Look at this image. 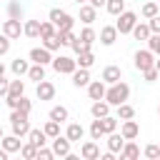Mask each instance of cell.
<instances>
[{
    "mask_svg": "<svg viewBox=\"0 0 160 160\" xmlns=\"http://www.w3.org/2000/svg\"><path fill=\"white\" fill-rule=\"evenodd\" d=\"M128 98H130V85H128V82H122V80L112 82V85L108 88V92H105V100L110 102V108H118V105H122Z\"/></svg>",
    "mask_w": 160,
    "mask_h": 160,
    "instance_id": "cell-1",
    "label": "cell"
},
{
    "mask_svg": "<svg viewBox=\"0 0 160 160\" xmlns=\"http://www.w3.org/2000/svg\"><path fill=\"white\" fill-rule=\"evenodd\" d=\"M52 70L58 72V75H72L75 70H78V60L75 58H70V55H58V58H52Z\"/></svg>",
    "mask_w": 160,
    "mask_h": 160,
    "instance_id": "cell-2",
    "label": "cell"
},
{
    "mask_svg": "<svg viewBox=\"0 0 160 160\" xmlns=\"http://www.w3.org/2000/svg\"><path fill=\"white\" fill-rule=\"evenodd\" d=\"M138 25V15L135 12H130V10H122L120 15H118V22H115V28H118V32L120 35H128V32H132V28Z\"/></svg>",
    "mask_w": 160,
    "mask_h": 160,
    "instance_id": "cell-3",
    "label": "cell"
},
{
    "mask_svg": "<svg viewBox=\"0 0 160 160\" xmlns=\"http://www.w3.org/2000/svg\"><path fill=\"white\" fill-rule=\"evenodd\" d=\"M50 20L55 22L58 30H72V25H75L72 15H68V12L60 10V8H52V10H50Z\"/></svg>",
    "mask_w": 160,
    "mask_h": 160,
    "instance_id": "cell-4",
    "label": "cell"
},
{
    "mask_svg": "<svg viewBox=\"0 0 160 160\" xmlns=\"http://www.w3.org/2000/svg\"><path fill=\"white\" fill-rule=\"evenodd\" d=\"M135 68L140 70V72H145V70H150V68H155V52L148 48V50H138L135 52Z\"/></svg>",
    "mask_w": 160,
    "mask_h": 160,
    "instance_id": "cell-5",
    "label": "cell"
},
{
    "mask_svg": "<svg viewBox=\"0 0 160 160\" xmlns=\"http://www.w3.org/2000/svg\"><path fill=\"white\" fill-rule=\"evenodd\" d=\"M2 32H5L10 40H18V38L22 35V25H20V20H18V18H8V20L2 22Z\"/></svg>",
    "mask_w": 160,
    "mask_h": 160,
    "instance_id": "cell-6",
    "label": "cell"
},
{
    "mask_svg": "<svg viewBox=\"0 0 160 160\" xmlns=\"http://www.w3.org/2000/svg\"><path fill=\"white\" fill-rule=\"evenodd\" d=\"M70 140H68V135H58V138H52V152L58 155V158H68L70 155Z\"/></svg>",
    "mask_w": 160,
    "mask_h": 160,
    "instance_id": "cell-7",
    "label": "cell"
},
{
    "mask_svg": "<svg viewBox=\"0 0 160 160\" xmlns=\"http://www.w3.org/2000/svg\"><path fill=\"white\" fill-rule=\"evenodd\" d=\"M105 85H108L105 80H90V85H88V95H90V100H105V92H108Z\"/></svg>",
    "mask_w": 160,
    "mask_h": 160,
    "instance_id": "cell-8",
    "label": "cell"
},
{
    "mask_svg": "<svg viewBox=\"0 0 160 160\" xmlns=\"http://www.w3.org/2000/svg\"><path fill=\"white\" fill-rule=\"evenodd\" d=\"M30 60L32 62H40V65H48V62H52V52L42 45V48H32L30 50Z\"/></svg>",
    "mask_w": 160,
    "mask_h": 160,
    "instance_id": "cell-9",
    "label": "cell"
},
{
    "mask_svg": "<svg viewBox=\"0 0 160 160\" xmlns=\"http://www.w3.org/2000/svg\"><path fill=\"white\" fill-rule=\"evenodd\" d=\"M80 155H82L85 160H100V148H98V142H95V140L82 142V145H80Z\"/></svg>",
    "mask_w": 160,
    "mask_h": 160,
    "instance_id": "cell-10",
    "label": "cell"
},
{
    "mask_svg": "<svg viewBox=\"0 0 160 160\" xmlns=\"http://www.w3.org/2000/svg\"><path fill=\"white\" fill-rule=\"evenodd\" d=\"M120 132H122V138H125V140H135V138L140 135V125H138L132 118H130V120H122Z\"/></svg>",
    "mask_w": 160,
    "mask_h": 160,
    "instance_id": "cell-11",
    "label": "cell"
},
{
    "mask_svg": "<svg viewBox=\"0 0 160 160\" xmlns=\"http://www.w3.org/2000/svg\"><path fill=\"white\" fill-rule=\"evenodd\" d=\"M55 98V85L50 80H40L38 82V100H52Z\"/></svg>",
    "mask_w": 160,
    "mask_h": 160,
    "instance_id": "cell-12",
    "label": "cell"
},
{
    "mask_svg": "<svg viewBox=\"0 0 160 160\" xmlns=\"http://www.w3.org/2000/svg\"><path fill=\"white\" fill-rule=\"evenodd\" d=\"M0 148H5L8 152H20L22 142H20V138L12 132V135H2V140H0Z\"/></svg>",
    "mask_w": 160,
    "mask_h": 160,
    "instance_id": "cell-13",
    "label": "cell"
},
{
    "mask_svg": "<svg viewBox=\"0 0 160 160\" xmlns=\"http://www.w3.org/2000/svg\"><path fill=\"white\" fill-rule=\"evenodd\" d=\"M80 20H82L85 25H92V22L98 20V8H92L90 2H88V5L82 2V5H80Z\"/></svg>",
    "mask_w": 160,
    "mask_h": 160,
    "instance_id": "cell-14",
    "label": "cell"
},
{
    "mask_svg": "<svg viewBox=\"0 0 160 160\" xmlns=\"http://www.w3.org/2000/svg\"><path fill=\"white\" fill-rule=\"evenodd\" d=\"M115 40H118V28H115V25H105V28H100V42H102V45L110 48Z\"/></svg>",
    "mask_w": 160,
    "mask_h": 160,
    "instance_id": "cell-15",
    "label": "cell"
},
{
    "mask_svg": "<svg viewBox=\"0 0 160 160\" xmlns=\"http://www.w3.org/2000/svg\"><path fill=\"white\" fill-rule=\"evenodd\" d=\"M102 80H105L108 85H112V82L122 80V70H120L118 65H108V68L102 70Z\"/></svg>",
    "mask_w": 160,
    "mask_h": 160,
    "instance_id": "cell-16",
    "label": "cell"
},
{
    "mask_svg": "<svg viewBox=\"0 0 160 160\" xmlns=\"http://www.w3.org/2000/svg\"><path fill=\"white\" fill-rule=\"evenodd\" d=\"M72 85H75V88H88V85H90V72H88V68H78V70L72 72Z\"/></svg>",
    "mask_w": 160,
    "mask_h": 160,
    "instance_id": "cell-17",
    "label": "cell"
},
{
    "mask_svg": "<svg viewBox=\"0 0 160 160\" xmlns=\"http://www.w3.org/2000/svg\"><path fill=\"white\" fill-rule=\"evenodd\" d=\"M90 112H92V118H105V115H110V102L108 100H92Z\"/></svg>",
    "mask_w": 160,
    "mask_h": 160,
    "instance_id": "cell-18",
    "label": "cell"
},
{
    "mask_svg": "<svg viewBox=\"0 0 160 160\" xmlns=\"http://www.w3.org/2000/svg\"><path fill=\"white\" fill-rule=\"evenodd\" d=\"M65 135H68V140H70V142H80V140H82V135H85V128H82L80 122H70V125H68V130H65Z\"/></svg>",
    "mask_w": 160,
    "mask_h": 160,
    "instance_id": "cell-19",
    "label": "cell"
},
{
    "mask_svg": "<svg viewBox=\"0 0 160 160\" xmlns=\"http://www.w3.org/2000/svg\"><path fill=\"white\" fill-rule=\"evenodd\" d=\"M122 145H125L122 132H108V150H110V152H120Z\"/></svg>",
    "mask_w": 160,
    "mask_h": 160,
    "instance_id": "cell-20",
    "label": "cell"
},
{
    "mask_svg": "<svg viewBox=\"0 0 160 160\" xmlns=\"http://www.w3.org/2000/svg\"><path fill=\"white\" fill-rule=\"evenodd\" d=\"M120 158H122V160H135V158H140V148H138L132 140H125V145H122V150H120Z\"/></svg>",
    "mask_w": 160,
    "mask_h": 160,
    "instance_id": "cell-21",
    "label": "cell"
},
{
    "mask_svg": "<svg viewBox=\"0 0 160 160\" xmlns=\"http://www.w3.org/2000/svg\"><path fill=\"white\" fill-rule=\"evenodd\" d=\"M28 140H30L32 145H38V148H42V145L48 142V135H45V130H40V128H32V130L28 132Z\"/></svg>",
    "mask_w": 160,
    "mask_h": 160,
    "instance_id": "cell-22",
    "label": "cell"
},
{
    "mask_svg": "<svg viewBox=\"0 0 160 160\" xmlns=\"http://www.w3.org/2000/svg\"><path fill=\"white\" fill-rule=\"evenodd\" d=\"M50 120H58V122H65L68 118H70V112H68V108L65 105H55V108H50V115H48Z\"/></svg>",
    "mask_w": 160,
    "mask_h": 160,
    "instance_id": "cell-23",
    "label": "cell"
},
{
    "mask_svg": "<svg viewBox=\"0 0 160 160\" xmlns=\"http://www.w3.org/2000/svg\"><path fill=\"white\" fill-rule=\"evenodd\" d=\"M22 35L28 38H40V20H28L22 25Z\"/></svg>",
    "mask_w": 160,
    "mask_h": 160,
    "instance_id": "cell-24",
    "label": "cell"
},
{
    "mask_svg": "<svg viewBox=\"0 0 160 160\" xmlns=\"http://www.w3.org/2000/svg\"><path fill=\"white\" fill-rule=\"evenodd\" d=\"M10 70L20 78V75H28V70H30V62L28 60H22V58H15L12 60V65H10Z\"/></svg>",
    "mask_w": 160,
    "mask_h": 160,
    "instance_id": "cell-25",
    "label": "cell"
},
{
    "mask_svg": "<svg viewBox=\"0 0 160 160\" xmlns=\"http://www.w3.org/2000/svg\"><path fill=\"white\" fill-rule=\"evenodd\" d=\"M28 78H30V80H35V82L45 80V65H40V62H32V65H30V70H28Z\"/></svg>",
    "mask_w": 160,
    "mask_h": 160,
    "instance_id": "cell-26",
    "label": "cell"
},
{
    "mask_svg": "<svg viewBox=\"0 0 160 160\" xmlns=\"http://www.w3.org/2000/svg\"><path fill=\"white\" fill-rule=\"evenodd\" d=\"M32 128H30V120L25 118V120H18V122H12V132L18 135V138H28V132H30Z\"/></svg>",
    "mask_w": 160,
    "mask_h": 160,
    "instance_id": "cell-27",
    "label": "cell"
},
{
    "mask_svg": "<svg viewBox=\"0 0 160 160\" xmlns=\"http://www.w3.org/2000/svg\"><path fill=\"white\" fill-rule=\"evenodd\" d=\"M152 32H150V25H145V22H138L135 28H132V38L135 40H148Z\"/></svg>",
    "mask_w": 160,
    "mask_h": 160,
    "instance_id": "cell-28",
    "label": "cell"
},
{
    "mask_svg": "<svg viewBox=\"0 0 160 160\" xmlns=\"http://www.w3.org/2000/svg\"><path fill=\"white\" fill-rule=\"evenodd\" d=\"M8 95L10 98H20V95H25V82L18 78V80H10V90H8Z\"/></svg>",
    "mask_w": 160,
    "mask_h": 160,
    "instance_id": "cell-29",
    "label": "cell"
},
{
    "mask_svg": "<svg viewBox=\"0 0 160 160\" xmlns=\"http://www.w3.org/2000/svg\"><path fill=\"white\" fill-rule=\"evenodd\" d=\"M75 60H78V68H88V70H90V68H92V62H95V55L88 50V52H80Z\"/></svg>",
    "mask_w": 160,
    "mask_h": 160,
    "instance_id": "cell-30",
    "label": "cell"
},
{
    "mask_svg": "<svg viewBox=\"0 0 160 160\" xmlns=\"http://www.w3.org/2000/svg\"><path fill=\"white\" fill-rule=\"evenodd\" d=\"M130 118H135V108L128 105V102L118 105V120H130Z\"/></svg>",
    "mask_w": 160,
    "mask_h": 160,
    "instance_id": "cell-31",
    "label": "cell"
},
{
    "mask_svg": "<svg viewBox=\"0 0 160 160\" xmlns=\"http://www.w3.org/2000/svg\"><path fill=\"white\" fill-rule=\"evenodd\" d=\"M60 125H62V122H58V120H48L42 130H45V135L52 140V138H58V135H60Z\"/></svg>",
    "mask_w": 160,
    "mask_h": 160,
    "instance_id": "cell-32",
    "label": "cell"
},
{
    "mask_svg": "<svg viewBox=\"0 0 160 160\" xmlns=\"http://www.w3.org/2000/svg\"><path fill=\"white\" fill-rule=\"evenodd\" d=\"M105 8H108V12H110V15H115V18H118V15L125 10V0H108V2H105Z\"/></svg>",
    "mask_w": 160,
    "mask_h": 160,
    "instance_id": "cell-33",
    "label": "cell"
},
{
    "mask_svg": "<svg viewBox=\"0 0 160 160\" xmlns=\"http://www.w3.org/2000/svg\"><path fill=\"white\" fill-rule=\"evenodd\" d=\"M140 15H142V18H148V20H150V18H155V15H158V2H155V0L145 2V5L140 8Z\"/></svg>",
    "mask_w": 160,
    "mask_h": 160,
    "instance_id": "cell-34",
    "label": "cell"
},
{
    "mask_svg": "<svg viewBox=\"0 0 160 160\" xmlns=\"http://www.w3.org/2000/svg\"><path fill=\"white\" fill-rule=\"evenodd\" d=\"M55 32H58V28H55V22H52V20L40 22V40H42V38H52Z\"/></svg>",
    "mask_w": 160,
    "mask_h": 160,
    "instance_id": "cell-35",
    "label": "cell"
},
{
    "mask_svg": "<svg viewBox=\"0 0 160 160\" xmlns=\"http://www.w3.org/2000/svg\"><path fill=\"white\" fill-rule=\"evenodd\" d=\"M100 122H102V130H105V135L118 130V118H112V115H105V118H100Z\"/></svg>",
    "mask_w": 160,
    "mask_h": 160,
    "instance_id": "cell-36",
    "label": "cell"
},
{
    "mask_svg": "<svg viewBox=\"0 0 160 160\" xmlns=\"http://www.w3.org/2000/svg\"><path fill=\"white\" fill-rule=\"evenodd\" d=\"M90 138H92V140H100V138H105V130H102V122H100V118H95V120H92V125H90Z\"/></svg>",
    "mask_w": 160,
    "mask_h": 160,
    "instance_id": "cell-37",
    "label": "cell"
},
{
    "mask_svg": "<svg viewBox=\"0 0 160 160\" xmlns=\"http://www.w3.org/2000/svg\"><path fill=\"white\" fill-rule=\"evenodd\" d=\"M20 155H22L25 160H32V158H38V145H32V142L28 140V142L20 148Z\"/></svg>",
    "mask_w": 160,
    "mask_h": 160,
    "instance_id": "cell-38",
    "label": "cell"
},
{
    "mask_svg": "<svg viewBox=\"0 0 160 160\" xmlns=\"http://www.w3.org/2000/svg\"><path fill=\"white\" fill-rule=\"evenodd\" d=\"M70 48H72V52H75V55H80V52H88V50H90V42L80 40V35H78V38L70 42Z\"/></svg>",
    "mask_w": 160,
    "mask_h": 160,
    "instance_id": "cell-39",
    "label": "cell"
},
{
    "mask_svg": "<svg viewBox=\"0 0 160 160\" xmlns=\"http://www.w3.org/2000/svg\"><path fill=\"white\" fill-rule=\"evenodd\" d=\"M8 15H10V18H18V20H20V18H22V8H20V2L10 0V2H8Z\"/></svg>",
    "mask_w": 160,
    "mask_h": 160,
    "instance_id": "cell-40",
    "label": "cell"
},
{
    "mask_svg": "<svg viewBox=\"0 0 160 160\" xmlns=\"http://www.w3.org/2000/svg\"><path fill=\"white\" fill-rule=\"evenodd\" d=\"M95 38H98V35H95V30H92L90 25H85V28L80 30V40H85V42H90V45H92V42H95Z\"/></svg>",
    "mask_w": 160,
    "mask_h": 160,
    "instance_id": "cell-41",
    "label": "cell"
},
{
    "mask_svg": "<svg viewBox=\"0 0 160 160\" xmlns=\"http://www.w3.org/2000/svg\"><path fill=\"white\" fill-rule=\"evenodd\" d=\"M55 35H58V40H60V45H70V42L75 40V35H72V30H58Z\"/></svg>",
    "mask_w": 160,
    "mask_h": 160,
    "instance_id": "cell-42",
    "label": "cell"
},
{
    "mask_svg": "<svg viewBox=\"0 0 160 160\" xmlns=\"http://www.w3.org/2000/svg\"><path fill=\"white\" fill-rule=\"evenodd\" d=\"M42 45L50 50V52H55V50H60V40H58V35H52V38H42Z\"/></svg>",
    "mask_w": 160,
    "mask_h": 160,
    "instance_id": "cell-43",
    "label": "cell"
},
{
    "mask_svg": "<svg viewBox=\"0 0 160 160\" xmlns=\"http://www.w3.org/2000/svg\"><path fill=\"white\" fill-rule=\"evenodd\" d=\"M145 158H150V160H158V158H160V145L150 142V145L145 148Z\"/></svg>",
    "mask_w": 160,
    "mask_h": 160,
    "instance_id": "cell-44",
    "label": "cell"
},
{
    "mask_svg": "<svg viewBox=\"0 0 160 160\" xmlns=\"http://www.w3.org/2000/svg\"><path fill=\"white\" fill-rule=\"evenodd\" d=\"M148 48H150L155 55H160V35H155V32H152V35L148 38Z\"/></svg>",
    "mask_w": 160,
    "mask_h": 160,
    "instance_id": "cell-45",
    "label": "cell"
},
{
    "mask_svg": "<svg viewBox=\"0 0 160 160\" xmlns=\"http://www.w3.org/2000/svg\"><path fill=\"white\" fill-rule=\"evenodd\" d=\"M18 108H20L22 112H28V115H30V110H32V102H30L25 95H20V100H18Z\"/></svg>",
    "mask_w": 160,
    "mask_h": 160,
    "instance_id": "cell-46",
    "label": "cell"
},
{
    "mask_svg": "<svg viewBox=\"0 0 160 160\" xmlns=\"http://www.w3.org/2000/svg\"><path fill=\"white\" fill-rule=\"evenodd\" d=\"M50 158H55L52 148H50V150H48L45 145H42V148H38V160H50Z\"/></svg>",
    "mask_w": 160,
    "mask_h": 160,
    "instance_id": "cell-47",
    "label": "cell"
},
{
    "mask_svg": "<svg viewBox=\"0 0 160 160\" xmlns=\"http://www.w3.org/2000/svg\"><path fill=\"white\" fill-rule=\"evenodd\" d=\"M150 32H155V35H160V12L155 15V18H150Z\"/></svg>",
    "mask_w": 160,
    "mask_h": 160,
    "instance_id": "cell-48",
    "label": "cell"
},
{
    "mask_svg": "<svg viewBox=\"0 0 160 160\" xmlns=\"http://www.w3.org/2000/svg\"><path fill=\"white\" fill-rule=\"evenodd\" d=\"M158 75H160V72H158L155 68H150V70H145V72H142V78H145V82H155V80H158Z\"/></svg>",
    "mask_w": 160,
    "mask_h": 160,
    "instance_id": "cell-49",
    "label": "cell"
},
{
    "mask_svg": "<svg viewBox=\"0 0 160 160\" xmlns=\"http://www.w3.org/2000/svg\"><path fill=\"white\" fill-rule=\"evenodd\" d=\"M8 50H10V38L2 32V35H0V55H5Z\"/></svg>",
    "mask_w": 160,
    "mask_h": 160,
    "instance_id": "cell-50",
    "label": "cell"
},
{
    "mask_svg": "<svg viewBox=\"0 0 160 160\" xmlns=\"http://www.w3.org/2000/svg\"><path fill=\"white\" fill-rule=\"evenodd\" d=\"M8 90H10V80H5V78L0 75V95L5 98V95H8Z\"/></svg>",
    "mask_w": 160,
    "mask_h": 160,
    "instance_id": "cell-51",
    "label": "cell"
},
{
    "mask_svg": "<svg viewBox=\"0 0 160 160\" xmlns=\"http://www.w3.org/2000/svg\"><path fill=\"white\" fill-rule=\"evenodd\" d=\"M88 2H90V5H92V8H102V5H105V2H108V0H88Z\"/></svg>",
    "mask_w": 160,
    "mask_h": 160,
    "instance_id": "cell-52",
    "label": "cell"
},
{
    "mask_svg": "<svg viewBox=\"0 0 160 160\" xmlns=\"http://www.w3.org/2000/svg\"><path fill=\"white\" fill-rule=\"evenodd\" d=\"M8 155H10V152H8L5 148H0V160H8Z\"/></svg>",
    "mask_w": 160,
    "mask_h": 160,
    "instance_id": "cell-53",
    "label": "cell"
},
{
    "mask_svg": "<svg viewBox=\"0 0 160 160\" xmlns=\"http://www.w3.org/2000/svg\"><path fill=\"white\" fill-rule=\"evenodd\" d=\"M0 75H5V65L2 62H0Z\"/></svg>",
    "mask_w": 160,
    "mask_h": 160,
    "instance_id": "cell-54",
    "label": "cell"
},
{
    "mask_svg": "<svg viewBox=\"0 0 160 160\" xmlns=\"http://www.w3.org/2000/svg\"><path fill=\"white\" fill-rule=\"evenodd\" d=\"M155 70H158V72H160V60H155Z\"/></svg>",
    "mask_w": 160,
    "mask_h": 160,
    "instance_id": "cell-55",
    "label": "cell"
},
{
    "mask_svg": "<svg viewBox=\"0 0 160 160\" xmlns=\"http://www.w3.org/2000/svg\"><path fill=\"white\" fill-rule=\"evenodd\" d=\"M75 2H78V5H82V2H88V0H75Z\"/></svg>",
    "mask_w": 160,
    "mask_h": 160,
    "instance_id": "cell-56",
    "label": "cell"
},
{
    "mask_svg": "<svg viewBox=\"0 0 160 160\" xmlns=\"http://www.w3.org/2000/svg\"><path fill=\"white\" fill-rule=\"evenodd\" d=\"M2 135H5V132H2V128H0V140H2Z\"/></svg>",
    "mask_w": 160,
    "mask_h": 160,
    "instance_id": "cell-57",
    "label": "cell"
},
{
    "mask_svg": "<svg viewBox=\"0 0 160 160\" xmlns=\"http://www.w3.org/2000/svg\"><path fill=\"white\" fill-rule=\"evenodd\" d=\"M158 112H160V105H158Z\"/></svg>",
    "mask_w": 160,
    "mask_h": 160,
    "instance_id": "cell-58",
    "label": "cell"
}]
</instances>
